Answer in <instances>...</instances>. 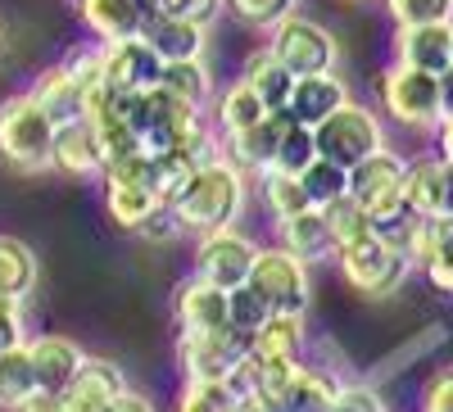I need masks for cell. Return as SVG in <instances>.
Wrapping results in <instances>:
<instances>
[{
  "mask_svg": "<svg viewBox=\"0 0 453 412\" xmlns=\"http://www.w3.org/2000/svg\"><path fill=\"white\" fill-rule=\"evenodd\" d=\"M241 200H245V177H241V164L232 159H209L191 186L177 195L173 213L181 222V232H222V227H232L236 213H241Z\"/></svg>",
  "mask_w": 453,
  "mask_h": 412,
  "instance_id": "obj_1",
  "label": "cell"
},
{
  "mask_svg": "<svg viewBox=\"0 0 453 412\" xmlns=\"http://www.w3.org/2000/svg\"><path fill=\"white\" fill-rule=\"evenodd\" d=\"M55 132L59 123L32 100V91L10 95L0 104V155L19 172L55 168Z\"/></svg>",
  "mask_w": 453,
  "mask_h": 412,
  "instance_id": "obj_2",
  "label": "cell"
},
{
  "mask_svg": "<svg viewBox=\"0 0 453 412\" xmlns=\"http://www.w3.org/2000/svg\"><path fill=\"white\" fill-rule=\"evenodd\" d=\"M376 87H381V109L395 123L412 132H435L444 123V78L435 72L395 59V68H386Z\"/></svg>",
  "mask_w": 453,
  "mask_h": 412,
  "instance_id": "obj_3",
  "label": "cell"
},
{
  "mask_svg": "<svg viewBox=\"0 0 453 412\" xmlns=\"http://www.w3.org/2000/svg\"><path fill=\"white\" fill-rule=\"evenodd\" d=\"M254 354V335L236 326H218V331H186L177 345V362L191 385H222L236 377V367Z\"/></svg>",
  "mask_w": 453,
  "mask_h": 412,
  "instance_id": "obj_4",
  "label": "cell"
},
{
  "mask_svg": "<svg viewBox=\"0 0 453 412\" xmlns=\"http://www.w3.org/2000/svg\"><path fill=\"white\" fill-rule=\"evenodd\" d=\"M104 209L127 232H141L159 209H168L155 191V164L150 155H127L104 164Z\"/></svg>",
  "mask_w": 453,
  "mask_h": 412,
  "instance_id": "obj_5",
  "label": "cell"
},
{
  "mask_svg": "<svg viewBox=\"0 0 453 412\" xmlns=\"http://www.w3.org/2000/svg\"><path fill=\"white\" fill-rule=\"evenodd\" d=\"M335 263H340V272H345V281H349L354 290H363V294H372V299L395 294V290L408 281V272H412V258H408L403 249L386 245L381 236H367V240H358V245L335 249Z\"/></svg>",
  "mask_w": 453,
  "mask_h": 412,
  "instance_id": "obj_6",
  "label": "cell"
},
{
  "mask_svg": "<svg viewBox=\"0 0 453 412\" xmlns=\"http://www.w3.org/2000/svg\"><path fill=\"white\" fill-rule=\"evenodd\" d=\"M318 132V155L340 164V168H354L363 164L367 155H376V149H386V132H381V118L372 114L367 104H340L335 114L313 127Z\"/></svg>",
  "mask_w": 453,
  "mask_h": 412,
  "instance_id": "obj_7",
  "label": "cell"
},
{
  "mask_svg": "<svg viewBox=\"0 0 453 412\" xmlns=\"http://www.w3.org/2000/svg\"><path fill=\"white\" fill-rule=\"evenodd\" d=\"M268 50L295 72V78H313V72H335V59H340V46H335V36L313 23V19H281L268 36Z\"/></svg>",
  "mask_w": 453,
  "mask_h": 412,
  "instance_id": "obj_8",
  "label": "cell"
},
{
  "mask_svg": "<svg viewBox=\"0 0 453 412\" xmlns=\"http://www.w3.org/2000/svg\"><path fill=\"white\" fill-rule=\"evenodd\" d=\"M250 286L268 299L273 313H290V317H304L309 313V263L299 254H290L286 245L258 249Z\"/></svg>",
  "mask_w": 453,
  "mask_h": 412,
  "instance_id": "obj_9",
  "label": "cell"
},
{
  "mask_svg": "<svg viewBox=\"0 0 453 412\" xmlns=\"http://www.w3.org/2000/svg\"><path fill=\"white\" fill-rule=\"evenodd\" d=\"M254 258H258V245L250 236H241L236 227L204 232L200 245H196V277L218 286V290H236V286L250 281Z\"/></svg>",
  "mask_w": 453,
  "mask_h": 412,
  "instance_id": "obj_10",
  "label": "cell"
},
{
  "mask_svg": "<svg viewBox=\"0 0 453 412\" xmlns=\"http://www.w3.org/2000/svg\"><path fill=\"white\" fill-rule=\"evenodd\" d=\"M403 181H408V164L390 149H376L363 164L349 168V195L372 213V217H390L399 209H408L403 200Z\"/></svg>",
  "mask_w": 453,
  "mask_h": 412,
  "instance_id": "obj_11",
  "label": "cell"
},
{
  "mask_svg": "<svg viewBox=\"0 0 453 412\" xmlns=\"http://www.w3.org/2000/svg\"><path fill=\"white\" fill-rule=\"evenodd\" d=\"M100 59H104V87L109 91H150L159 87V72H164V59L159 50L145 42V36H127V42H104L100 46Z\"/></svg>",
  "mask_w": 453,
  "mask_h": 412,
  "instance_id": "obj_12",
  "label": "cell"
},
{
  "mask_svg": "<svg viewBox=\"0 0 453 412\" xmlns=\"http://www.w3.org/2000/svg\"><path fill=\"white\" fill-rule=\"evenodd\" d=\"M403 200L418 217H453V164L444 155L408 164Z\"/></svg>",
  "mask_w": 453,
  "mask_h": 412,
  "instance_id": "obj_13",
  "label": "cell"
},
{
  "mask_svg": "<svg viewBox=\"0 0 453 412\" xmlns=\"http://www.w3.org/2000/svg\"><path fill=\"white\" fill-rule=\"evenodd\" d=\"M395 59L426 68L435 78L453 72V23H418V27H399L395 36Z\"/></svg>",
  "mask_w": 453,
  "mask_h": 412,
  "instance_id": "obj_14",
  "label": "cell"
},
{
  "mask_svg": "<svg viewBox=\"0 0 453 412\" xmlns=\"http://www.w3.org/2000/svg\"><path fill=\"white\" fill-rule=\"evenodd\" d=\"M340 104H349L345 78H340V72H313V78H295V91H290L286 114H290V123L322 127Z\"/></svg>",
  "mask_w": 453,
  "mask_h": 412,
  "instance_id": "obj_15",
  "label": "cell"
},
{
  "mask_svg": "<svg viewBox=\"0 0 453 412\" xmlns=\"http://www.w3.org/2000/svg\"><path fill=\"white\" fill-rule=\"evenodd\" d=\"M27 349H32V367H36V385L46 394H68L87 354L68 335H36V340H27Z\"/></svg>",
  "mask_w": 453,
  "mask_h": 412,
  "instance_id": "obj_16",
  "label": "cell"
},
{
  "mask_svg": "<svg viewBox=\"0 0 453 412\" xmlns=\"http://www.w3.org/2000/svg\"><path fill=\"white\" fill-rule=\"evenodd\" d=\"M104 141H100V127L91 118H73V123H59L55 132V168L73 172V177H91V172H104Z\"/></svg>",
  "mask_w": 453,
  "mask_h": 412,
  "instance_id": "obj_17",
  "label": "cell"
},
{
  "mask_svg": "<svg viewBox=\"0 0 453 412\" xmlns=\"http://www.w3.org/2000/svg\"><path fill=\"white\" fill-rule=\"evenodd\" d=\"M204 23L196 19H177V14H145V27L141 36L159 50L164 64H177V59H204Z\"/></svg>",
  "mask_w": 453,
  "mask_h": 412,
  "instance_id": "obj_18",
  "label": "cell"
},
{
  "mask_svg": "<svg viewBox=\"0 0 453 412\" xmlns=\"http://www.w3.org/2000/svg\"><path fill=\"white\" fill-rule=\"evenodd\" d=\"M177 322H181V331L232 326V290H218V286L191 277V281L177 290Z\"/></svg>",
  "mask_w": 453,
  "mask_h": 412,
  "instance_id": "obj_19",
  "label": "cell"
},
{
  "mask_svg": "<svg viewBox=\"0 0 453 412\" xmlns=\"http://www.w3.org/2000/svg\"><path fill=\"white\" fill-rule=\"evenodd\" d=\"M32 100L46 109L55 123H73V118H87V87L73 78L68 64L46 68L42 78L32 82Z\"/></svg>",
  "mask_w": 453,
  "mask_h": 412,
  "instance_id": "obj_20",
  "label": "cell"
},
{
  "mask_svg": "<svg viewBox=\"0 0 453 412\" xmlns=\"http://www.w3.org/2000/svg\"><path fill=\"white\" fill-rule=\"evenodd\" d=\"M78 14L100 42H127V36H141L145 27L141 0H78Z\"/></svg>",
  "mask_w": 453,
  "mask_h": 412,
  "instance_id": "obj_21",
  "label": "cell"
},
{
  "mask_svg": "<svg viewBox=\"0 0 453 412\" xmlns=\"http://www.w3.org/2000/svg\"><path fill=\"white\" fill-rule=\"evenodd\" d=\"M286 127H290V114H268L263 123H254L250 132L226 136V155H232V164L254 168V172L273 168V159H277V145H281Z\"/></svg>",
  "mask_w": 453,
  "mask_h": 412,
  "instance_id": "obj_22",
  "label": "cell"
},
{
  "mask_svg": "<svg viewBox=\"0 0 453 412\" xmlns=\"http://www.w3.org/2000/svg\"><path fill=\"white\" fill-rule=\"evenodd\" d=\"M281 245L290 254H299L304 263H318V258H335V236L326 227L322 209H304L295 217H281Z\"/></svg>",
  "mask_w": 453,
  "mask_h": 412,
  "instance_id": "obj_23",
  "label": "cell"
},
{
  "mask_svg": "<svg viewBox=\"0 0 453 412\" xmlns=\"http://www.w3.org/2000/svg\"><path fill=\"white\" fill-rule=\"evenodd\" d=\"M241 78L263 95V104L273 109V114H286V104H290V91H295V72L263 46V50H254L250 55V64H245V72Z\"/></svg>",
  "mask_w": 453,
  "mask_h": 412,
  "instance_id": "obj_24",
  "label": "cell"
},
{
  "mask_svg": "<svg viewBox=\"0 0 453 412\" xmlns=\"http://www.w3.org/2000/svg\"><path fill=\"white\" fill-rule=\"evenodd\" d=\"M36 277H42V263H36L32 245H23L19 236H0V294L23 304L36 290Z\"/></svg>",
  "mask_w": 453,
  "mask_h": 412,
  "instance_id": "obj_25",
  "label": "cell"
},
{
  "mask_svg": "<svg viewBox=\"0 0 453 412\" xmlns=\"http://www.w3.org/2000/svg\"><path fill=\"white\" fill-rule=\"evenodd\" d=\"M273 109L263 104V95L245 82V78H236L232 87H226L222 95H218V127L226 132V136H236V132H250L254 123H263Z\"/></svg>",
  "mask_w": 453,
  "mask_h": 412,
  "instance_id": "obj_26",
  "label": "cell"
},
{
  "mask_svg": "<svg viewBox=\"0 0 453 412\" xmlns=\"http://www.w3.org/2000/svg\"><path fill=\"white\" fill-rule=\"evenodd\" d=\"M335 394L340 385L326 377V371H313V367H299L290 390L281 394L277 412H331L335 408Z\"/></svg>",
  "mask_w": 453,
  "mask_h": 412,
  "instance_id": "obj_27",
  "label": "cell"
},
{
  "mask_svg": "<svg viewBox=\"0 0 453 412\" xmlns=\"http://www.w3.org/2000/svg\"><path fill=\"white\" fill-rule=\"evenodd\" d=\"M36 390H42V385H36V367H32L27 340L0 354V408H14L19 412Z\"/></svg>",
  "mask_w": 453,
  "mask_h": 412,
  "instance_id": "obj_28",
  "label": "cell"
},
{
  "mask_svg": "<svg viewBox=\"0 0 453 412\" xmlns=\"http://www.w3.org/2000/svg\"><path fill=\"white\" fill-rule=\"evenodd\" d=\"M119 394H127V377H123V367L109 362V358H87L78 381L68 390V399H91V403H113Z\"/></svg>",
  "mask_w": 453,
  "mask_h": 412,
  "instance_id": "obj_29",
  "label": "cell"
},
{
  "mask_svg": "<svg viewBox=\"0 0 453 412\" xmlns=\"http://www.w3.org/2000/svg\"><path fill=\"white\" fill-rule=\"evenodd\" d=\"M299 349H304V331H299V317H290V313H273L254 331V354L258 358H290V362H299Z\"/></svg>",
  "mask_w": 453,
  "mask_h": 412,
  "instance_id": "obj_30",
  "label": "cell"
},
{
  "mask_svg": "<svg viewBox=\"0 0 453 412\" xmlns=\"http://www.w3.org/2000/svg\"><path fill=\"white\" fill-rule=\"evenodd\" d=\"M322 213H326V227H331V236H335V249H345V245H358V240L376 236V217H372L354 195H340V200L326 204Z\"/></svg>",
  "mask_w": 453,
  "mask_h": 412,
  "instance_id": "obj_31",
  "label": "cell"
},
{
  "mask_svg": "<svg viewBox=\"0 0 453 412\" xmlns=\"http://www.w3.org/2000/svg\"><path fill=\"white\" fill-rule=\"evenodd\" d=\"M258 186H263V204L273 209V217H295V213H304L313 209L309 204V191H304V181L290 177V172H277V168H263L258 172Z\"/></svg>",
  "mask_w": 453,
  "mask_h": 412,
  "instance_id": "obj_32",
  "label": "cell"
},
{
  "mask_svg": "<svg viewBox=\"0 0 453 412\" xmlns=\"http://www.w3.org/2000/svg\"><path fill=\"white\" fill-rule=\"evenodd\" d=\"M159 87L173 91V95H181V100H191V104H200V109H204L209 95H213V82H209L204 59H177V64H164Z\"/></svg>",
  "mask_w": 453,
  "mask_h": 412,
  "instance_id": "obj_33",
  "label": "cell"
},
{
  "mask_svg": "<svg viewBox=\"0 0 453 412\" xmlns=\"http://www.w3.org/2000/svg\"><path fill=\"white\" fill-rule=\"evenodd\" d=\"M299 181H304L313 209H326V204H335L340 195H349V168H340V164H331V159H322V155L309 164V172L299 177Z\"/></svg>",
  "mask_w": 453,
  "mask_h": 412,
  "instance_id": "obj_34",
  "label": "cell"
},
{
  "mask_svg": "<svg viewBox=\"0 0 453 412\" xmlns=\"http://www.w3.org/2000/svg\"><path fill=\"white\" fill-rule=\"evenodd\" d=\"M313 159H318V132L304 127V123H290L286 136H281V145H277L273 168L277 172H290V177H304Z\"/></svg>",
  "mask_w": 453,
  "mask_h": 412,
  "instance_id": "obj_35",
  "label": "cell"
},
{
  "mask_svg": "<svg viewBox=\"0 0 453 412\" xmlns=\"http://www.w3.org/2000/svg\"><path fill=\"white\" fill-rule=\"evenodd\" d=\"M386 10L399 27L418 23H453V0H386Z\"/></svg>",
  "mask_w": 453,
  "mask_h": 412,
  "instance_id": "obj_36",
  "label": "cell"
},
{
  "mask_svg": "<svg viewBox=\"0 0 453 412\" xmlns=\"http://www.w3.org/2000/svg\"><path fill=\"white\" fill-rule=\"evenodd\" d=\"M268 317H273V304H268V299H263L250 281L232 290V326H236V331L254 335V331H258L263 322H268Z\"/></svg>",
  "mask_w": 453,
  "mask_h": 412,
  "instance_id": "obj_37",
  "label": "cell"
},
{
  "mask_svg": "<svg viewBox=\"0 0 453 412\" xmlns=\"http://www.w3.org/2000/svg\"><path fill=\"white\" fill-rule=\"evenodd\" d=\"M226 5L236 10V19H245V23H254V27H268V32H273L281 19L295 14L299 0H226Z\"/></svg>",
  "mask_w": 453,
  "mask_h": 412,
  "instance_id": "obj_38",
  "label": "cell"
},
{
  "mask_svg": "<svg viewBox=\"0 0 453 412\" xmlns=\"http://www.w3.org/2000/svg\"><path fill=\"white\" fill-rule=\"evenodd\" d=\"M145 14H177V19H196V23H213L222 14L226 0H141Z\"/></svg>",
  "mask_w": 453,
  "mask_h": 412,
  "instance_id": "obj_39",
  "label": "cell"
},
{
  "mask_svg": "<svg viewBox=\"0 0 453 412\" xmlns=\"http://www.w3.org/2000/svg\"><path fill=\"white\" fill-rule=\"evenodd\" d=\"M232 390L226 385H186V399L177 412H222V408H232Z\"/></svg>",
  "mask_w": 453,
  "mask_h": 412,
  "instance_id": "obj_40",
  "label": "cell"
},
{
  "mask_svg": "<svg viewBox=\"0 0 453 412\" xmlns=\"http://www.w3.org/2000/svg\"><path fill=\"white\" fill-rule=\"evenodd\" d=\"M331 412H386V403H381V394H376L372 385H340Z\"/></svg>",
  "mask_w": 453,
  "mask_h": 412,
  "instance_id": "obj_41",
  "label": "cell"
},
{
  "mask_svg": "<svg viewBox=\"0 0 453 412\" xmlns=\"http://www.w3.org/2000/svg\"><path fill=\"white\" fill-rule=\"evenodd\" d=\"M23 345V304L0 294V354Z\"/></svg>",
  "mask_w": 453,
  "mask_h": 412,
  "instance_id": "obj_42",
  "label": "cell"
},
{
  "mask_svg": "<svg viewBox=\"0 0 453 412\" xmlns=\"http://www.w3.org/2000/svg\"><path fill=\"white\" fill-rule=\"evenodd\" d=\"M426 412H453V367H444L426 385Z\"/></svg>",
  "mask_w": 453,
  "mask_h": 412,
  "instance_id": "obj_43",
  "label": "cell"
},
{
  "mask_svg": "<svg viewBox=\"0 0 453 412\" xmlns=\"http://www.w3.org/2000/svg\"><path fill=\"white\" fill-rule=\"evenodd\" d=\"M19 412H64V394H46V390H36Z\"/></svg>",
  "mask_w": 453,
  "mask_h": 412,
  "instance_id": "obj_44",
  "label": "cell"
},
{
  "mask_svg": "<svg viewBox=\"0 0 453 412\" xmlns=\"http://www.w3.org/2000/svg\"><path fill=\"white\" fill-rule=\"evenodd\" d=\"M109 412H155V403H150L145 394H136V390H127V394H119L109 403Z\"/></svg>",
  "mask_w": 453,
  "mask_h": 412,
  "instance_id": "obj_45",
  "label": "cell"
},
{
  "mask_svg": "<svg viewBox=\"0 0 453 412\" xmlns=\"http://www.w3.org/2000/svg\"><path fill=\"white\" fill-rule=\"evenodd\" d=\"M435 145H440L435 155H444V159L453 164V118H444V123L435 127Z\"/></svg>",
  "mask_w": 453,
  "mask_h": 412,
  "instance_id": "obj_46",
  "label": "cell"
},
{
  "mask_svg": "<svg viewBox=\"0 0 453 412\" xmlns=\"http://www.w3.org/2000/svg\"><path fill=\"white\" fill-rule=\"evenodd\" d=\"M64 412H109V403H91V399H68V394H64Z\"/></svg>",
  "mask_w": 453,
  "mask_h": 412,
  "instance_id": "obj_47",
  "label": "cell"
},
{
  "mask_svg": "<svg viewBox=\"0 0 453 412\" xmlns=\"http://www.w3.org/2000/svg\"><path fill=\"white\" fill-rule=\"evenodd\" d=\"M444 118H453V72H444Z\"/></svg>",
  "mask_w": 453,
  "mask_h": 412,
  "instance_id": "obj_48",
  "label": "cell"
}]
</instances>
